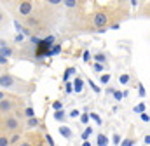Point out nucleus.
Listing matches in <instances>:
<instances>
[{"mask_svg": "<svg viewBox=\"0 0 150 146\" xmlns=\"http://www.w3.org/2000/svg\"><path fill=\"white\" fill-rule=\"evenodd\" d=\"M0 85L2 89H7V91H12V92H19V94H26V92H32L33 91V85L25 82V80H19L9 73H2L0 75Z\"/></svg>", "mask_w": 150, "mask_h": 146, "instance_id": "obj_1", "label": "nucleus"}, {"mask_svg": "<svg viewBox=\"0 0 150 146\" xmlns=\"http://www.w3.org/2000/svg\"><path fill=\"white\" fill-rule=\"evenodd\" d=\"M19 127H21V122H19V118H18L16 115H7V117L2 118V129H5V131L16 134V132L19 131Z\"/></svg>", "mask_w": 150, "mask_h": 146, "instance_id": "obj_2", "label": "nucleus"}, {"mask_svg": "<svg viewBox=\"0 0 150 146\" xmlns=\"http://www.w3.org/2000/svg\"><path fill=\"white\" fill-rule=\"evenodd\" d=\"M93 25L100 30V28H107L108 26V14L105 11H96L93 14Z\"/></svg>", "mask_w": 150, "mask_h": 146, "instance_id": "obj_3", "label": "nucleus"}, {"mask_svg": "<svg viewBox=\"0 0 150 146\" xmlns=\"http://www.w3.org/2000/svg\"><path fill=\"white\" fill-rule=\"evenodd\" d=\"M14 110H16V99H11V98L0 99V113H2V117H5L7 113H12Z\"/></svg>", "mask_w": 150, "mask_h": 146, "instance_id": "obj_4", "label": "nucleus"}, {"mask_svg": "<svg viewBox=\"0 0 150 146\" xmlns=\"http://www.w3.org/2000/svg\"><path fill=\"white\" fill-rule=\"evenodd\" d=\"M18 12H19L21 16H30V14L33 12V4H32L30 0L19 2V4H18Z\"/></svg>", "mask_w": 150, "mask_h": 146, "instance_id": "obj_5", "label": "nucleus"}, {"mask_svg": "<svg viewBox=\"0 0 150 146\" xmlns=\"http://www.w3.org/2000/svg\"><path fill=\"white\" fill-rule=\"evenodd\" d=\"M52 118H54L56 122H59L61 125H65V122L68 120V113H67L65 110H59V111H54V113H52Z\"/></svg>", "mask_w": 150, "mask_h": 146, "instance_id": "obj_6", "label": "nucleus"}, {"mask_svg": "<svg viewBox=\"0 0 150 146\" xmlns=\"http://www.w3.org/2000/svg\"><path fill=\"white\" fill-rule=\"evenodd\" d=\"M58 132H59V134H61L65 139H72V138L75 136L74 131H72L68 125H59V127H58Z\"/></svg>", "mask_w": 150, "mask_h": 146, "instance_id": "obj_7", "label": "nucleus"}, {"mask_svg": "<svg viewBox=\"0 0 150 146\" xmlns=\"http://www.w3.org/2000/svg\"><path fill=\"white\" fill-rule=\"evenodd\" d=\"M108 145H110L108 136L103 134V132H98V134H96V146H108Z\"/></svg>", "mask_w": 150, "mask_h": 146, "instance_id": "obj_8", "label": "nucleus"}, {"mask_svg": "<svg viewBox=\"0 0 150 146\" xmlns=\"http://www.w3.org/2000/svg\"><path fill=\"white\" fill-rule=\"evenodd\" d=\"M74 89H75V94H80V92L84 91V78H82V77H75Z\"/></svg>", "mask_w": 150, "mask_h": 146, "instance_id": "obj_9", "label": "nucleus"}, {"mask_svg": "<svg viewBox=\"0 0 150 146\" xmlns=\"http://www.w3.org/2000/svg\"><path fill=\"white\" fill-rule=\"evenodd\" d=\"M93 59H94V63H100V65H107V54L105 52H96L94 56H93Z\"/></svg>", "mask_w": 150, "mask_h": 146, "instance_id": "obj_10", "label": "nucleus"}, {"mask_svg": "<svg viewBox=\"0 0 150 146\" xmlns=\"http://www.w3.org/2000/svg\"><path fill=\"white\" fill-rule=\"evenodd\" d=\"M26 127L28 129H37V127H40V118H26Z\"/></svg>", "mask_w": 150, "mask_h": 146, "instance_id": "obj_11", "label": "nucleus"}, {"mask_svg": "<svg viewBox=\"0 0 150 146\" xmlns=\"http://www.w3.org/2000/svg\"><path fill=\"white\" fill-rule=\"evenodd\" d=\"M133 111H134V113H140V115H142V113H145V111H147V105H145V103L142 101V103H138V105H136V106L133 108Z\"/></svg>", "mask_w": 150, "mask_h": 146, "instance_id": "obj_12", "label": "nucleus"}, {"mask_svg": "<svg viewBox=\"0 0 150 146\" xmlns=\"http://www.w3.org/2000/svg\"><path fill=\"white\" fill-rule=\"evenodd\" d=\"M93 134H94L93 127H86V131H84V132L80 134V138H82L84 141H87V139H89V136H93Z\"/></svg>", "mask_w": 150, "mask_h": 146, "instance_id": "obj_13", "label": "nucleus"}, {"mask_svg": "<svg viewBox=\"0 0 150 146\" xmlns=\"http://www.w3.org/2000/svg\"><path fill=\"white\" fill-rule=\"evenodd\" d=\"M136 143V139H134V136H129V138H126V139H122V143L120 146H134Z\"/></svg>", "mask_w": 150, "mask_h": 146, "instance_id": "obj_14", "label": "nucleus"}, {"mask_svg": "<svg viewBox=\"0 0 150 146\" xmlns=\"http://www.w3.org/2000/svg\"><path fill=\"white\" fill-rule=\"evenodd\" d=\"M74 73H75V68H74V66H68V68H67V72H65V75H63V82L67 84V82H68V78H70V75H74Z\"/></svg>", "mask_w": 150, "mask_h": 146, "instance_id": "obj_15", "label": "nucleus"}, {"mask_svg": "<svg viewBox=\"0 0 150 146\" xmlns=\"http://www.w3.org/2000/svg\"><path fill=\"white\" fill-rule=\"evenodd\" d=\"M23 111H25V117L26 118H35V110L32 108V106H26Z\"/></svg>", "mask_w": 150, "mask_h": 146, "instance_id": "obj_16", "label": "nucleus"}, {"mask_svg": "<svg viewBox=\"0 0 150 146\" xmlns=\"http://www.w3.org/2000/svg\"><path fill=\"white\" fill-rule=\"evenodd\" d=\"M110 78H112V75H110V73H103V75H100V84L107 85V84L110 82Z\"/></svg>", "mask_w": 150, "mask_h": 146, "instance_id": "obj_17", "label": "nucleus"}, {"mask_svg": "<svg viewBox=\"0 0 150 146\" xmlns=\"http://www.w3.org/2000/svg\"><path fill=\"white\" fill-rule=\"evenodd\" d=\"M120 143H122V136L119 134V132H115L112 136V145H115V146H120Z\"/></svg>", "mask_w": 150, "mask_h": 146, "instance_id": "obj_18", "label": "nucleus"}, {"mask_svg": "<svg viewBox=\"0 0 150 146\" xmlns=\"http://www.w3.org/2000/svg\"><path fill=\"white\" fill-rule=\"evenodd\" d=\"M44 141H45V145H47V146H54V145H56V143H54V139H52V136H51L49 132H45V134H44Z\"/></svg>", "mask_w": 150, "mask_h": 146, "instance_id": "obj_19", "label": "nucleus"}, {"mask_svg": "<svg viewBox=\"0 0 150 146\" xmlns=\"http://www.w3.org/2000/svg\"><path fill=\"white\" fill-rule=\"evenodd\" d=\"M89 118H91V115H89V111H84V113L80 115V124H84V125H87V124H89Z\"/></svg>", "mask_w": 150, "mask_h": 146, "instance_id": "obj_20", "label": "nucleus"}, {"mask_svg": "<svg viewBox=\"0 0 150 146\" xmlns=\"http://www.w3.org/2000/svg\"><path fill=\"white\" fill-rule=\"evenodd\" d=\"M23 139H21V134L19 132H16L14 136H11V145H19Z\"/></svg>", "mask_w": 150, "mask_h": 146, "instance_id": "obj_21", "label": "nucleus"}, {"mask_svg": "<svg viewBox=\"0 0 150 146\" xmlns=\"http://www.w3.org/2000/svg\"><path fill=\"white\" fill-rule=\"evenodd\" d=\"M80 115H82V111L79 108H74L70 113H68V118H80Z\"/></svg>", "mask_w": 150, "mask_h": 146, "instance_id": "obj_22", "label": "nucleus"}, {"mask_svg": "<svg viewBox=\"0 0 150 146\" xmlns=\"http://www.w3.org/2000/svg\"><path fill=\"white\" fill-rule=\"evenodd\" d=\"M93 70L94 73H100V75H103V70H105V65H100V63H93Z\"/></svg>", "mask_w": 150, "mask_h": 146, "instance_id": "obj_23", "label": "nucleus"}, {"mask_svg": "<svg viewBox=\"0 0 150 146\" xmlns=\"http://www.w3.org/2000/svg\"><path fill=\"white\" fill-rule=\"evenodd\" d=\"M11 145V138H7L5 134H0V146H9Z\"/></svg>", "mask_w": 150, "mask_h": 146, "instance_id": "obj_24", "label": "nucleus"}, {"mask_svg": "<svg viewBox=\"0 0 150 146\" xmlns=\"http://www.w3.org/2000/svg\"><path fill=\"white\" fill-rule=\"evenodd\" d=\"M129 80H131V77H129L127 73H122V75L119 77V82H120L122 85H126V84H129Z\"/></svg>", "mask_w": 150, "mask_h": 146, "instance_id": "obj_25", "label": "nucleus"}, {"mask_svg": "<svg viewBox=\"0 0 150 146\" xmlns=\"http://www.w3.org/2000/svg\"><path fill=\"white\" fill-rule=\"evenodd\" d=\"M87 85L93 89V92H94V94H100V92H101V89H100V87H98V85H96L93 80H87Z\"/></svg>", "mask_w": 150, "mask_h": 146, "instance_id": "obj_26", "label": "nucleus"}, {"mask_svg": "<svg viewBox=\"0 0 150 146\" xmlns=\"http://www.w3.org/2000/svg\"><path fill=\"white\" fill-rule=\"evenodd\" d=\"M89 115H91V118H93V120H94V122H96L98 125H101V124H103V120H101V117H100L98 113H94V111H91Z\"/></svg>", "mask_w": 150, "mask_h": 146, "instance_id": "obj_27", "label": "nucleus"}, {"mask_svg": "<svg viewBox=\"0 0 150 146\" xmlns=\"http://www.w3.org/2000/svg\"><path fill=\"white\" fill-rule=\"evenodd\" d=\"M52 110H54V111H59V110H63V101H61V99H56V101L52 103Z\"/></svg>", "mask_w": 150, "mask_h": 146, "instance_id": "obj_28", "label": "nucleus"}, {"mask_svg": "<svg viewBox=\"0 0 150 146\" xmlns=\"http://www.w3.org/2000/svg\"><path fill=\"white\" fill-rule=\"evenodd\" d=\"M63 5L68 9H74V7H77V0H63Z\"/></svg>", "mask_w": 150, "mask_h": 146, "instance_id": "obj_29", "label": "nucleus"}, {"mask_svg": "<svg viewBox=\"0 0 150 146\" xmlns=\"http://www.w3.org/2000/svg\"><path fill=\"white\" fill-rule=\"evenodd\" d=\"M59 51H61V45H59V44H56V45L49 51V58H51V56H54V54H59Z\"/></svg>", "mask_w": 150, "mask_h": 146, "instance_id": "obj_30", "label": "nucleus"}, {"mask_svg": "<svg viewBox=\"0 0 150 146\" xmlns=\"http://www.w3.org/2000/svg\"><path fill=\"white\" fill-rule=\"evenodd\" d=\"M65 91H67V94H72V92H75L74 82H67V84H65Z\"/></svg>", "mask_w": 150, "mask_h": 146, "instance_id": "obj_31", "label": "nucleus"}, {"mask_svg": "<svg viewBox=\"0 0 150 146\" xmlns=\"http://www.w3.org/2000/svg\"><path fill=\"white\" fill-rule=\"evenodd\" d=\"M138 94H140V98H145L147 96V91H145L143 84H138Z\"/></svg>", "mask_w": 150, "mask_h": 146, "instance_id": "obj_32", "label": "nucleus"}, {"mask_svg": "<svg viewBox=\"0 0 150 146\" xmlns=\"http://www.w3.org/2000/svg\"><path fill=\"white\" fill-rule=\"evenodd\" d=\"M122 98H124V92H120V91L117 89L115 94H113V99H115V101H122Z\"/></svg>", "mask_w": 150, "mask_h": 146, "instance_id": "obj_33", "label": "nucleus"}, {"mask_svg": "<svg viewBox=\"0 0 150 146\" xmlns=\"http://www.w3.org/2000/svg\"><path fill=\"white\" fill-rule=\"evenodd\" d=\"M44 40H45L49 45H52V44H54V40H56V36H54V35H47L45 38H44Z\"/></svg>", "mask_w": 150, "mask_h": 146, "instance_id": "obj_34", "label": "nucleus"}, {"mask_svg": "<svg viewBox=\"0 0 150 146\" xmlns=\"http://www.w3.org/2000/svg\"><path fill=\"white\" fill-rule=\"evenodd\" d=\"M23 40H25V36L21 35V33H18V35L14 36V42H16V44H19V42L23 44Z\"/></svg>", "mask_w": 150, "mask_h": 146, "instance_id": "obj_35", "label": "nucleus"}, {"mask_svg": "<svg viewBox=\"0 0 150 146\" xmlns=\"http://www.w3.org/2000/svg\"><path fill=\"white\" fill-rule=\"evenodd\" d=\"M140 118H142L143 122H147V124L150 122V115H147V113H142V115H140Z\"/></svg>", "mask_w": 150, "mask_h": 146, "instance_id": "obj_36", "label": "nucleus"}, {"mask_svg": "<svg viewBox=\"0 0 150 146\" xmlns=\"http://www.w3.org/2000/svg\"><path fill=\"white\" fill-rule=\"evenodd\" d=\"M14 26H16V30H18L19 33H21V32H25V28H23V26L19 25V21H14Z\"/></svg>", "mask_w": 150, "mask_h": 146, "instance_id": "obj_37", "label": "nucleus"}, {"mask_svg": "<svg viewBox=\"0 0 150 146\" xmlns=\"http://www.w3.org/2000/svg\"><path fill=\"white\" fill-rule=\"evenodd\" d=\"M89 56H91V54H89V51H84V54H82V59H84L86 63H89Z\"/></svg>", "mask_w": 150, "mask_h": 146, "instance_id": "obj_38", "label": "nucleus"}, {"mask_svg": "<svg viewBox=\"0 0 150 146\" xmlns=\"http://www.w3.org/2000/svg\"><path fill=\"white\" fill-rule=\"evenodd\" d=\"M115 91H117V89H113V87H108L105 92H107V94H110V96H113V94H115Z\"/></svg>", "mask_w": 150, "mask_h": 146, "instance_id": "obj_39", "label": "nucleus"}, {"mask_svg": "<svg viewBox=\"0 0 150 146\" xmlns=\"http://www.w3.org/2000/svg\"><path fill=\"white\" fill-rule=\"evenodd\" d=\"M18 146H33V143H30V141H21Z\"/></svg>", "mask_w": 150, "mask_h": 146, "instance_id": "obj_40", "label": "nucleus"}, {"mask_svg": "<svg viewBox=\"0 0 150 146\" xmlns=\"http://www.w3.org/2000/svg\"><path fill=\"white\" fill-rule=\"evenodd\" d=\"M61 2H63V0H49V4H51V5H59Z\"/></svg>", "mask_w": 150, "mask_h": 146, "instance_id": "obj_41", "label": "nucleus"}, {"mask_svg": "<svg viewBox=\"0 0 150 146\" xmlns=\"http://www.w3.org/2000/svg\"><path fill=\"white\" fill-rule=\"evenodd\" d=\"M143 141H145V145H150V134H145V138H143Z\"/></svg>", "mask_w": 150, "mask_h": 146, "instance_id": "obj_42", "label": "nucleus"}, {"mask_svg": "<svg viewBox=\"0 0 150 146\" xmlns=\"http://www.w3.org/2000/svg\"><path fill=\"white\" fill-rule=\"evenodd\" d=\"M119 28H120V23H115V25L110 26V30H119Z\"/></svg>", "mask_w": 150, "mask_h": 146, "instance_id": "obj_43", "label": "nucleus"}, {"mask_svg": "<svg viewBox=\"0 0 150 146\" xmlns=\"http://www.w3.org/2000/svg\"><path fill=\"white\" fill-rule=\"evenodd\" d=\"M5 63H7V58H2L0 56V65H5Z\"/></svg>", "mask_w": 150, "mask_h": 146, "instance_id": "obj_44", "label": "nucleus"}, {"mask_svg": "<svg viewBox=\"0 0 150 146\" xmlns=\"http://www.w3.org/2000/svg\"><path fill=\"white\" fill-rule=\"evenodd\" d=\"M129 4H131V5H133V7H136V5H138V0H131V2H129Z\"/></svg>", "mask_w": 150, "mask_h": 146, "instance_id": "obj_45", "label": "nucleus"}, {"mask_svg": "<svg viewBox=\"0 0 150 146\" xmlns=\"http://www.w3.org/2000/svg\"><path fill=\"white\" fill-rule=\"evenodd\" d=\"M82 146H91V143H89V141H84V143H82Z\"/></svg>", "mask_w": 150, "mask_h": 146, "instance_id": "obj_46", "label": "nucleus"}]
</instances>
